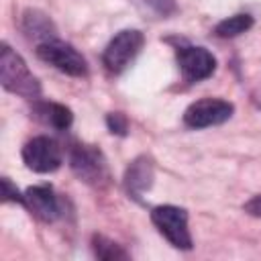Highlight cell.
Masks as SVG:
<instances>
[{
	"mask_svg": "<svg viewBox=\"0 0 261 261\" xmlns=\"http://www.w3.org/2000/svg\"><path fill=\"white\" fill-rule=\"evenodd\" d=\"M151 222L175 249H181V251L192 249V234L188 228V212L184 208L173 206V204L155 206L151 210Z\"/></svg>",
	"mask_w": 261,
	"mask_h": 261,
	"instance_id": "2",
	"label": "cell"
},
{
	"mask_svg": "<svg viewBox=\"0 0 261 261\" xmlns=\"http://www.w3.org/2000/svg\"><path fill=\"white\" fill-rule=\"evenodd\" d=\"M177 65L186 82H202L210 77L216 69V57L198 45L177 47Z\"/></svg>",
	"mask_w": 261,
	"mask_h": 261,
	"instance_id": "8",
	"label": "cell"
},
{
	"mask_svg": "<svg viewBox=\"0 0 261 261\" xmlns=\"http://www.w3.org/2000/svg\"><path fill=\"white\" fill-rule=\"evenodd\" d=\"M37 55L41 61L53 65L55 69H59L67 75L82 77L88 73V63H86L84 55L65 41L53 39V41L41 43V45H37Z\"/></svg>",
	"mask_w": 261,
	"mask_h": 261,
	"instance_id": "5",
	"label": "cell"
},
{
	"mask_svg": "<svg viewBox=\"0 0 261 261\" xmlns=\"http://www.w3.org/2000/svg\"><path fill=\"white\" fill-rule=\"evenodd\" d=\"M22 161L35 173L57 171L63 161L61 147L49 137H35L22 147Z\"/></svg>",
	"mask_w": 261,
	"mask_h": 261,
	"instance_id": "7",
	"label": "cell"
},
{
	"mask_svg": "<svg viewBox=\"0 0 261 261\" xmlns=\"http://www.w3.org/2000/svg\"><path fill=\"white\" fill-rule=\"evenodd\" d=\"M0 184H2V200L4 202H14V204H22L24 206V194H20L18 188L8 177H2Z\"/></svg>",
	"mask_w": 261,
	"mask_h": 261,
	"instance_id": "16",
	"label": "cell"
},
{
	"mask_svg": "<svg viewBox=\"0 0 261 261\" xmlns=\"http://www.w3.org/2000/svg\"><path fill=\"white\" fill-rule=\"evenodd\" d=\"M153 179H155V165H153V159L147 155L133 159L122 177L126 194L135 200H139L147 190H151Z\"/></svg>",
	"mask_w": 261,
	"mask_h": 261,
	"instance_id": "10",
	"label": "cell"
},
{
	"mask_svg": "<svg viewBox=\"0 0 261 261\" xmlns=\"http://www.w3.org/2000/svg\"><path fill=\"white\" fill-rule=\"evenodd\" d=\"M245 212H249L251 216L261 218V194H259V196H253V198L245 204Z\"/></svg>",
	"mask_w": 261,
	"mask_h": 261,
	"instance_id": "18",
	"label": "cell"
},
{
	"mask_svg": "<svg viewBox=\"0 0 261 261\" xmlns=\"http://www.w3.org/2000/svg\"><path fill=\"white\" fill-rule=\"evenodd\" d=\"M69 167L82 181L90 186H104L108 181V165L104 153L94 145H75L69 151Z\"/></svg>",
	"mask_w": 261,
	"mask_h": 261,
	"instance_id": "4",
	"label": "cell"
},
{
	"mask_svg": "<svg viewBox=\"0 0 261 261\" xmlns=\"http://www.w3.org/2000/svg\"><path fill=\"white\" fill-rule=\"evenodd\" d=\"M149 10H153L159 16H169L175 10V2L173 0H141Z\"/></svg>",
	"mask_w": 261,
	"mask_h": 261,
	"instance_id": "17",
	"label": "cell"
},
{
	"mask_svg": "<svg viewBox=\"0 0 261 261\" xmlns=\"http://www.w3.org/2000/svg\"><path fill=\"white\" fill-rule=\"evenodd\" d=\"M35 116L43 124H47L55 130H67L73 122L71 110L59 102H37L35 104Z\"/></svg>",
	"mask_w": 261,
	"mask_h": 261,
	"instance_id": "12",
	"label": "cell"
},
{
	"mask_svg": "<svg viewBox=\"0 0 261 261\" xmlns=\"http://www.w3.org/2000/svg\"><path fill=\"white\" fill-rule=\"evenodd\" d=\"M22 29L29 39L37 41V45L57 39V35H55L57 29H55L53 20L41 10H27L22 14Z\"/></svg>",
	"mask_w": 261,
	"mask_h": 261,
	"instance_id": "11",
	"label": "cell"
},
{
	"mask_svg": "<svg viewBox=\"0 0 261 261\" xmlns=\"http://www.w3.org/2000/svg\"><path fill=\"white\" fill-rule=\"evenodd\" d=\"M106 126L112 135H118V137L128 135V118L122 112H108L106 114Z\"/></svg>",
	"mask_w": 261,
	"mask_h": 261,
	"instance_id": "15",
	"label": "cell"
},
{
	"mask_svg": "<svg viewBox=\"0 0 261 261\" xmlns=\"http://www.w3.org/2000/svg\"><path fill=\"white\" fill-rule=\"evenodd\" d=\"M24 206L43 222H55L61 216V200L51 186H33L24 192Z\"/></svg>",
	"mask_w": 261,
	"mask_h": 261,
	"instance_id": "9",
	"label": "cell"
},
{
	"mask_svg": "<svg viewBox=\"0 0 261 261\" xmlns=\"http://www.w3.org/2000/svg\"><path fill=\"white\" fill-rule=\"evenodd\" d=\"M92 249L94 255L102 261H116V259H128V253L114 241L106 239L104 234H94L92 239Z\"/></svg>",
	"mask_w": 261,
	"mask_h": 261,
	"instance_id": "14",
	"label": "cell"
},
{
	"mask_svg": "<svg viewBox=\"0 0 261 261\" xmlns=\"http://www.w3.org/2000/svg\"><path fill=\"white\" fill-rule=\"evenodd\" d=\"M0 82L4 90L22 96L27 100H37L41 96V84L24 63V59L6 43L0 49Z\"/></svg>",
	"mask_w": 261,
	"mask_h": 261,
	"instance_id": "1",
	"label": "cell"
},
{
	"mask_svg": "<svg viewBox=\"0 0 261 261\" xmlns=\"http://www.w3.org/2000/svg\"><path fill=\"white\" fill-rule=\"evenodd\" d=\"M234 112L232 102L222 98H202L192 102L184 112V124L190 128H208L226 122Z\"/></svg>",
	"mask_w": 261,
	"mask_h": 261,
	"instance_id": "6",
	"label": "cell"
},
{
	"mask_svg": "<svg viewBox=\"0 0 261 261\" xmlns=\"http://www.w3.org/2000/svg\"><path fill=\"white\" fill-rule=\"evenodd\" d=\"M143 43H145V37L137 29H124V31L116 33L102 53L104 67L112 73L124 71L135 61L139 51L143 49Z\"/></svg>",
	"mask_w": 261,
	"mask_h": 261,
	"instance_id": "3",
	"label": "cell"
},
{
	"mask_svg": "<svg viewBox=\"0 0 261 261\" xmlns=\"http://www.w3.org/2000/svg\"><path fill=\"white\" fill-rule=\"evenodd\" d=\"M251 27H253V16L247 12H239V14H232L228 18H222L214 27V35L220 39H232V37L247 33Z\"/></svg>",
	"mask_w": 261,
	"mask_h": 261,
	"instance_id": "13",
	"label": "cell"
}]
</instances>
